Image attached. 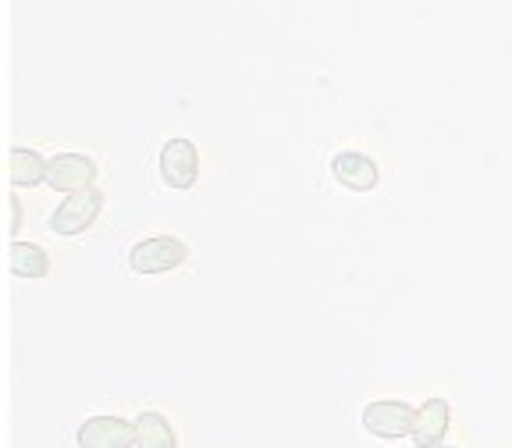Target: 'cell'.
Segmentation results:
<instances>
[{"label": "cell", "instance_id": "30bf717a", "mask_svg": "<svg viewBox=\"0 0 512 448\" xmlns=\"http://www.w3.org/2000/svg\"><path fill=\"white\" fill-rule=\"evenodd\" d=\"M136 431H139V448H178V434L168 424V416L157 413V409H143L136 416Z\"/></svg>", "mask_w": 512, "mask_h": 448}, {"label": "cell", "instance_id": "8fae6325", "mask_svg": "<svg viewBox=\"0 0 512 448\" xmlns=\"http://www.w3.org/2000/svg\"><path fill=\"white\" fill-rule=\"evenodd\" d=\"M11 274L18 278H47L50 271V256L36 242H11Z\"/></svg>", "mask_w": 512, "mask_h": 448}, {"label": "cell", "instance_id": "4fadbf2b", "mask_svg": "<svg viewBox=\"0 0 512 448\" xmlns=\"http://www.w3.org/2000/svg\"><path fill=\"white\" fill-rule=\"evenodd\" d=\"M438 448H448V445H438Z\"/></svg>", "mask_w": 512, "mask_h": 448}, {"label": "cell", "instance_id": "9c48e42d", "mask_svg": "<svg viewBox=\"0 0 512 448\" xmlns=\"http://www.w3.org/2000/svg\"><path fill=\"white\" fill-rule=\"evenodd\" d=\"M47 164L36 150H25V146H15L11 150V185L15 189H32V185H43L47 182Z\"/></svg>", "mask_w": 512, "mask_h": 448}, {"label": "cell", "instance_id": "6da1fadb", "mask_svg": "<svg viewBox=\"0 0 512 448\" xmlns=\"http://www.w3.org/2000/svg\"><path fill=\"white\" fill-rule=\"evenodd\" d=\"M189 246L175 235H150V239L136 242L128 253V267L136 274H168L185 264Z\"/></svg>", "mask_w": 512, "mask_h": 448}, {"label": "cell", "instance_id": "7c38bea8", "mask_svg": "<svg viewBox=\"0 0 512 448\" xmlns=\"http://www.w3.org/2000/svg\"><path fill=\"white\" fill-rule=\"evenodd\" d=\"M8 207H11V232H18V224H22V203H18V196H11Z\"/></svg>", "mask_w": 512, "mask_h": 448}, {"label": "cell", "instance_id": "3957f363", "mask_svg": "<svg viewBox=\"0 0 512 448\" xmlns=\"http://www.w3.org/2000/svg\"><path fill=\"white\" fill-rule=\"evenodd\" d=\"M100 210H104V196H100V189H93V185H89V189H79V192H68L61 207L50 214V232L82 235L86 228H93Z\"/></svg>", "mask_w": 512, "mask_h": 448}, {"label": "cell", "instance_id": "8992f818", "mask_svg": "<svg viewBox=\"0 0 512 448\" xmlns=\"http://www.w3.org/2000/svg\"><path fill=\"white\" fill-rule=\"evenodd\" d=\"M96 178V164L86 153H57L47 164V185L57 192H79L89 189Z\"/></svg>", "mask_w": 512, "mask_h": 448}, {"label": "cell", "instance_id": "5b68a950", "mask_svg": "<svg viewBox=\"0 0 512 448\" xmlns=\"http://www.w3.org/2000/svg\"><path fill=\"white\" fill-rule=\"evenodd\" d=\"M139 445V431L125 416H89L79 427V448H132Z\"/></svg>", "mask_w": 512, "mask_h": 448}, {"label": "cell", "instance_id": "7a4b0ae2", "mask_svg": "<svg viewBox=\"0 0 512 448\" xmlns=\"http://www.w3.org/2000/svg\"><path fill=\"white\" fill-rule=\"evenodd\" d=\"M416 409L402 399H377L363 406V431L374 434L381 441H399L413 434Z\"/></svg>", "mask_w": 512, "mask_h": 448}, {"label": "cell", "instance_id": "277c9868", "mask_svg": "<svg viewBox=\"0 0 512 448\" xmlns=\"http://www.w3.org/2000/svg\"><path fill=\"white\" fill-rule=\"evenodd\" d=\"M160 178L171 189L185 192L196 185L200 178V150L189 139H168L164 150H160Z\"/></svg>", "mask_w": 512, "mask_h": 448}, {"label": "cell", "instance_id": "52a82bcc", "mask_svg": "<svg viewBox=\"0 0 512 448\" xmlns=\"http://www.w3.org/2000/svg\"><path fill=\"white\" fill-rule=\"evenodd\" d=\"M331 175L338 185L352 192H370L377 189V164L360 150H342L331 157Z\"/></svg>", "mask_w": 512, "mask_h": 448}, {"label": "cell", "instance_id": "ba28073f", "mask_svg": "<svg viewBox=\"0 0 512 448\" xmlns=\"http://www.w3.org/2000/svg\"><path fill=\"white\" fill-rule=\"evenodd\" d=\"M448 424H452V406L445 399H427L416 409V424L409 438L416 448H438L448 434Z\"/></svg>", "mask_w": 512, "mask_h": 448}]
</instances>
